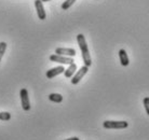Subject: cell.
I'll return each instance as SVG.
<instances>
[{"mask_svg":"<svg viewBox=\"0 0 149 140\" xmlns=\"http://www.w3.org/2000/svg\"><path fill=\"white\" fill-rule=\"evenodd\" d=\"M55 54L62 56H67V57H74L76 55V50L67 48H57L55 50Z\"/></svg>","mask_w":149,"mask_h":140,"instance_id":"8992f818","label":"cell"},{"mask_svg":"<svg viewBox=\"0 0 149 140\" xmlns=\"http://www.w3.org/2000/svg\"><path fill=\"white\" fill-rule=\"evenodd\" d=\"M103 126L107 129H123L129 126V123L125 121H105Z\"/></svg>","mask_w":149,"mask_h":140,"instance_id":"7a4b0ae2","label":"cell"},{"mask_svg":"<svg viewBox=\"0 0 149 140\" xmlns=\"http://www.w3.org/2000/svg\"><path fill=\"white\" fill-rule=\"evenodd\" d=\"M50 60H51V62H54V63L62 64V65H70V64L74 63V59L71 58V57L57 55V54H53V55L50 56Z\"/></svg>","mask_w":149,"mask_h":140,"instance_id":"277c9868","label":"cell"},{"mask_svg":"<svg viewBox=\"0 0 149 140\" xmlns=\"http://www.w3.org/2000/svg\"><path fill=\"white\" fill-rule=\"evenodd\" d=\"M49 99L53 101V103H62L63 101V96L61 95V94H56V93H52V94H50L49 95Z\"/></svg>","mask_w":149,"mask_h":140,"instance_id":"8fae6325","label":"cell"},{"mask_svg":"<svg viewBox=\"0 0 149 140\" xmlns=\"http://www.w3.org/2000/svg\"><path fill=\"white\" fill-rule=\"evenodd\" d=\"M21 96V101H22V108L24 111H29L30 110V101L29 97H28V91L26 89H22L19 92Z\"/></svg>","mask_w":149,"mask_h":140,"instance_id":"3957f363","label":"cell"},{"mask_svg":"<svg viewBox=\"0 0 149 140\" xmlns=\"http://www.w3.org/2000/svg\"><path fill=\"white\" fill-rule=\"evenodd\" d=\"M77 41H78L79 48L81 50V54H82L84 66L90 67L92 65V58H91V55H90L89 48H88V44H86V38H84V36L82 33H79L78 36H77Z\"/></svg>","mask_w":149,"mask_h":140,"instance_id":"6da1fadb","label":"cell"},{"mask_svg":"<svg viewBox=\"0 0 149 140\" xmlns=\"http://www.w3.org/2000/svg\"><path fill=\"white\" fill-rule=\"evenodd\" d=\"M76 70H77V65H76L74 63H72L69 65V67H68L67 69H65L64 74H65V77L66 78H71L72 76H74V72H76Z\"/></svg>","mask_w":149,"mask_h":140,"instance_id":"30bf717a","label":"cell"},{"mask_svg":"<svg viewBox=\"0 0 149 140\" xmlns=\"http://www.w3.org/2000/svg\"><path fill=\"white\" fill-rule=\"evenodd\" d=\"M7 43L6 42H0V62L3 57L4 53H6V50H7Z\"/></svg>","mask_w":149,"mask_h":140,"instance_id":"4fadbf2b","label":"cell"},{"mask_svg":"<svg viewBox=\"0 0 149 140\" xmlns=\"http://www.w3.org/2000/svg\"><path fill=\"white\" fill-rule=\"evenodd\" d=\"M11 119V114L9 112H0V120L2 121H9Z\"/></svg>","mask_w":149,"mask_h":140,"instance_id":"5bb4252c","label":"cell"},{"mask_svg":"<svg viewBox=\"0 0 149 140\" xmlns=\"http://www.w3.org/2000/svg\"><path fill=\"white\" fill-rule=\"evenodd\" d=\"M64 71H65V68H64L63 66L54 67V68H52V69L48 70V71H47V73H45V76H47L48 79H53V78L56 77V76L63 73Z\"/></svg>","mask_w":149,"mask_h":140,"instance_id":"52a82bcc","label":"cell"},{"mask_svg":"<svg viewBox=\"0 0 149 140\" xmlns=\"http://www.w3.org/2000/svg\"><path fill=\"white\" fill-rule=\"evenodd\" d=\"M76 1H77V0H66V1H64L63 4H62V9H63V10H68Z\"/></svg>","mask_w":149,"mask_h":140,"instance_id":"7c38bea8","label":"cell"},{"mask_svg":"<svg viewBox=\"0 0 149 140\" xmlns=\"http://www.w3.org/2000/svg\"><path fill=\"white\" fill-rule=\"evenodd\" d=\"M41 1H43V2H47V1H51V0H41Z\"/></svg>","mask_w":149,"mask_h":140,"instance_id":"e0dca14e","label":"cell"},{"mask_svg":"<svg viewBox=\"0 0 149 140\" xmlns=\"http://www.w3.org/2000/svg\"><path fill=\"white\" fill-rule=\"evenodd\" d=\"M119 58H120V63L122 66H127L130 64V60H129V56H127L125 50H120L119 51Z\"/></svg>","mask_w":149,"mask_h":140,"instance_id":"9c48e42d","label":"cell"},{"mask_svg":"<svg viewBox=\"0 0 149 140\" xmlns=\"http://www.w3.org/2000/svg\"><path fill=\"white\" fill-rule=\"evenodd\" d=\"M35 6H36V9H37V15L40 19H45L47 17V14H45V8H43V4H42V1L41 0H35Z\"/></svg>","mask_w":149,"mask_h":140,"instance_id":"ba28073f","label":"cell"},{"mask_svg":"<svg viewBox=\"0 0 149 140\" xmlns=\"http://www.w3.org/2000/svg\"><path fill=\"white\" fill-rule=\"evenodd\" d=\"M65 140H80L78 137H71V138H68V139H65Z\"/></svg>","mask_w":149,"mask_h":140,"instance_id":"2e32d148","label":"cell"},{"mask_svg":"<svg viewBox=\"0 0 149 140\" xmlns=\"http://www.w3.org/2000/svg\"><path fill=\"white\" fill-rule=\"evenodd\" d=\"M144 107H145V110L147 112V114L149 115V97H145L144 98Z\"/></svg>","mask_w":149,"mask_h":140,"instance_id":"9a60e30c","label":"cell"},{"mask_svg":"<svg viewBox=\"0 0 149 140\" xmlns=\"http://www.w3.org/2000/svg\"><path fill=\"white\" fill-rule=\"evenodd\" d=\"M88 71H89V67H86V66L81 67V68L78 70V72L74 74V77H72V79H71V84H74V85L78 84L79 82L81 81L82 78L88 73Z\"/></svg>","mask_w":149,"mask_h":140,"instance_id":"5b68a950","label":"cell"}]
</instances>
